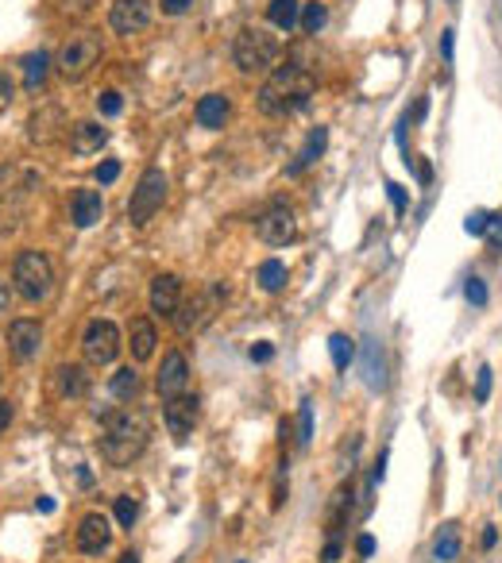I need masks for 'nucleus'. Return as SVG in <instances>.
<instances>
[{"mask_svg":"<svg viewBox=\"0 0 502 563\" xmlns=\"http://www.w3.org/2000/svg\"><path fill=\"white\" fill-rule=\"evenodd\" d=\"M464 298H468L475 309H483V305H487V286H483V278H468V286H464Z\"/></svg>","mask_w":502,"mask_h":563,"instance_id":"nucleus-35","label":"nucleus"},{"mask_svg":"<svg viewBox=\"0 0 502 563\" xmlns=\"http://www.w3.org/2000/svg\"><path fill=\"white\" fill-rule=\"evenodd\" d=\"M104 143H109V132H104L101 124L81 120V124L70 127V151H74V155H97Z\"/></svg>","mask_w":502,"mask_h":563,"instance_id":"nucleus-17","label":"nucleus"},{"mask_svg":"<svg viewBox=\"0 0 502 563\" xmlns=\"http://www.w3.org/2000/svg\"><path fill=\"white\" fill-rule=\"evenodd\" d=\"M190 4H193V0H162V12H167V16H182Z\"/></svg>","mask_w":502,"mask_h":563,"instance_id":"nucleus-40","label":"nucleus"},{"mask_svg":"<svg viewBox=\"0 0 502 563\" xmlns=\"http://www.w3.org/2000/svg\"><path fill=\"white\" fill-rule=\"evenodd\" d=\"M491 213H483V208H475V213H468V220H464V232H468V236H487V232H491Z\"/></svg>","mask_w":502,"mask_h":563,"instance_id":"nucleus-31","label":"nucleus"},{"mask_svg":"<svg viewBox=\"0 0 502 563\" xmlns=\"http://www.w3.org/2000/svg\"><path fill=\"white\" fill-rule=\"evenodd\" d=\"M197 417H202V397L197 394H178L167 402V409H162V420H167V432L174 440L190 437L197 428Z\"/></svg>","mask_w":502,"mask_h":563,"instance_id":"nucleus-10","label":"nucleus"},{"mask_svg":"<svg viewBox=\"0 0 502 563\" xmlns=\"http://www.w3.org/2000/svg\"><path fill=\"white\" fill-rule=\"evenodd\" d=\"M182 305V278L178 274H159L151 282V313L174 316Z\"/></svg>","mask_w":502,"mask_h":563,"instance_id":"nucleus-15","label":"nucleus"},{"mask_svg":"<svg viewBox=\"0 0 502 563\" xmlns=\"http://www.w3.org/2000/svg\"><path fill=\"white\" fill-rule=\"evenodd\" d=\"M109 23H112V31H120V35L144 31L151 23V4L147 0H116L112 12H109Z\"/></svg>","mask_w":502,"mask_h":563,"instance_id":"nucleus-12","label":"nucleus"},{"mask_svg":"<svg viewBox=\"0 0 502 563\" xmlns=\"http://www.w3.org/2000/svg\"><path fill=\"white\" fill-rule=\"evenodd\" d=\"M8 347H12V355L23 359V363L39 355V347H43V328H39V321H12V324H8Z\"/></svg>","mask_w":502,"mask_h":563,"instance_id":"nucleus-13","label":"nucleus"},{"mask_svg":"<svg viewBox=\"0 0 502 563\" xmlns=\"http://www.w3.org/2000/svg\"><path fill=\"white\" fill-rule=\"evenodd\" d=\"M255 232H259V240L267 243V248H286L290 240L298 236V220H294V208L290 205H271L267 213L255 220Z\"/></svg>","mask_w":502,"mask_h":563,"instance_id":"nucleus-9","label":"nucleus"},{"mask_svg":"<svg viewBox=\"0 0 502 563\" xmlns=\"http://www.w3.org/2000/svg\"><path fill=\"white\" fill-rule=\"evenodd\" d=\"M101 62V39L93 31H78L70 35L62 43V51H58V74L66 81H81L89 78V69Z\"/></svg>","mask_w":502,"mask_h":563,"instance_id":"nucleus-5","label":"nucleus"},{"mask_svg":"<svg viewBox=\"0 0 502 563\" xmlns=\"http://www.w3.org/2000/svg\"><path fill=\"white\" fill-rule=\"evenodd\" d=\"M120 563H139V556H136V552H124V556H120Z\"/></svg>","mask_w":502,"mask_h":563,"instance_id":"nucleus-48","label":"nucleus"},{"mask_svg":"<svg viewBox=\"0 0 502 563\" xmlns=\"http://www.w3.org/2000/svg\"><path fill=\"white\" fill-rule=\"evenodd\" d=\"M86 390H89V379H86V371L81 367H58L54 371V394L58 397H86Z\"/></svg>","mask_w":502,"mask_h":563,"instance_id":"nucleus-21","label":"nucleus"},{"mask_svg":"<svg viewBox=\"0 0 502 563\" xmlns=\"http://www.w3.org/2000/svg\"><path fill=\"white\" fill-rule=\"evenodd\" d=\"M136 518H139V502H136L132 494H120V498H116V521H120V529H132Z\"/></svg>","mask_w":502,"mask_h":563,"instance_id":"nucleus-30","label":"nucleus"},{"mask_svg":"<svg viewBox=\"0 0 502 563\" xmlns=\"http://www.w3.org/2000/svg\"><path fill=\"white\" fill-rule=\"evenodd\" d=\"M147 437H151V425L144 409H112V413H104L101 455L112 467H128L144 455Z\"/></svg>","mask_w":502,"mask_h":563,"instance_id":"nucleus-1","label":"nucleus"},{"mask_svg":"<svg viewBox=\"0 0 502 563\" xmlns=\"http://www.w3.org/2000/svg\"><path fill=\"white\" fill-rule=\"evenodd\" d=\"M112 541V529H109V518L104 513H89V518H81L78 525V548L86 556H101L104 548Z\"/></svg>","mask_w":502,"mask_h":563,"instance_id":"nucleus-14","label":"nucleus"},{"mask_svg":"<svg viewBox=\"0 0 502 563\" xmlns=\"http://www.w3.org/2000/svg\"><path fill=\"white\" fill-rule=\"evenodd\" d=\"M329 355H333V367L336 371H348V363L356 359V344L344 332H333L329 336Z\"/></svg>","mask_w":502,"mask_h":563,"instance_id":"nucleus-27","label":"nucleus"},{"mask_svg":"<svg viewBox=\"0 0 502 563\" xmlns=\"http://www.w3.org/2000/svg\"><path fill=\"white\" fill-rule=\"evenodd\" d=\"M128 339H132V359L136 363H147L151 355H155V344H159V336H155V324L151 321H144V316H139V321H132V328H128Z\"/></svg>","mask_w":502,"mask_h":563,"instance_id":"nucleus-19","label":"nucleus"},{"mask_svg":"<svg viewBox=\"0 0 502 563\" xmlns=\"http://www.w3.org/2000/svg\"><path fill=\"white\" fill-rule=\"evenodd\" d=\"M81 351L93 367H109V363L120 355V328L112 321H89L86 336H81Z\"/></svg>","mask_w":502,"mask_h":563,"instance_id":"nucleus-8","label":"nucleus"},{"mask_svg":"<svg viewBox=\"0 0 502 563\" xmlns=\"http://www.w3.org/2000/svg\"><path fill=\"white\" fill-rule=\"evenodd\" d=\"M457 31H440V54H445V66H452V51H457V39H452Z\"/></svg>","mask_w":502,"mask_h":563,"instance_id":"nucleus-38","label":"nucleus"},{"mask_svg":"<svg viewBox=\"0 0 502 563\" xmlns=\"http://www.w3.org/2000/svg\"><path fill=\"white\" fill-rule=\"evenodd\" d=\"M495 541H498V533L487 529V533H483V548H495Z\"/></svg>","mask_w":502,"mask_h":563,"instance_id":"nucleus-47","label":"nucleus"},{"mask_svg":"<svg viewBox=\"0 0 502 563\" xmlns=\"http://www.w3.org/2000/svg\"><path fill=\"white\" fill-rule=\"evenodd\" d=\"M97 109L104 112V116H120V109H124V97L116 89H109V93H101L97 97Z\"/></svg>","mask_w":502,"mask_h":563,"instance_id":"nucleus-34","label":"nucleus"},{"mask_svg":"<svg viewBox=\"0 0 502 563\" xmlns=\"http://www.w3.org/2000/svg\"><path fill=\"white\" fill-rule=\"evenodd\" d=\"M259 286L267 290V293H278L286 286V266L278 263V259H267L263 266H259Z\"/></svg>","mask_w":502,"mask_h":563,"instance_id":"nucleus-28","label":"nucleus"},{"mask_svg":"<svg viewBox=\"0 0 502 563\" xmlns=\"http://www.w3.org/2000/svg\"><path fill=\"white\" fill-rule=\"evenodd\" d=\"M116 178H120V162H116V159H104L101 167H97V182H101V185H112Z\"/></svg>","mask_w":502,"mask_h":563,"instance_id":"nucleus-36","label":"nucleus"},{"mask_svg":"<svg viewBox=\"0 0 502 563\" xmlns=\"http://www.w3.org/2000/svg\"><path fill=\"white\" fill-rule=\"evenodd\" d=\"M225 298H228V290L220 286V282H217V286H209L205 293H193V298H190V301H182V305H178V313L170 316V321H174V328H178L182 336H193V332H202V328H205L209 321H213L217 305L225 301Z\"/></svg>","mask_w":502,"mask_h":563,"instance_id":"nucleus-7","label":"nucleus"},{"mask_svg":"<svg viewBox=\"0 0 502 563\" xmlns=\"http://www.w3.org/2000/svg\"><path fill=\"white\" fill-rule=\"evenodd\" d=\"M185 382H190V363H185L182 351H167V355H162V367L155 374V390L170 402V397H178L185 390Z\"/></svg>","mask_w":502,"mask_h":563,"instance_id":"nucleus-11","label":"nucleus"},{"mask_svg":"<svg viewBox=\"0 0 502 563\" xmlns=\"http://www.w3.org/2000/svg\"><path fill=\"white\" fill-rule=\"evenodd\" d=\"M425 112H429V101L422 97V101H417V109H414V120H422V116H425Z\"/></svg>","mask_w":502,"mask_h":563,"instance_id":"nucleus-46","label":"nucleus"},{"mask_svg":"<svg viewBox=\"0 0 502 563\" xmlns=\"http://www.w3.org/2000/svg\"><path fill=\"white\" fill-rule=\"evenodd\" d=\"M104 216V201L97 190H78L74 193V224L78 228H93Z\"/></svg>","mask_w":502,"mask_h":563,"instance_id":"nucleus-20","label":"nucleus"},{"mask_svg":"<svg viewBox=\"0 0 502 563\" xmlns=\"http://www.w3.org/2000/svg\"><path fill=\"white\" fill-rule=\"evenodd\" d=\"M162 201H167V174H162L159 167L144 170V178H139V185L132 190V201H128V220H132L136 228L151 224V216L162 208Z\"/></svg>","mask_w":502,"mask_h":563,"instance_id":"nucleus-6","label":"nucleus"},{"mask_svg":"<svg viewBox=\"0 0 502 563\" xmlns=\"http://www.w3.org/2000/svg\"><path fill=\"white\" fill-rule=\"evenodd\" d=\"M12 417H16V409H12V402H0V432H4L12 425Z\"/></svg>","mask_w":502,"mask_h":563,"instance_id":"nucleus-42","label":"nucleus"},{"mask_svg":"<svg viewBox=\"0 0 502 563\" xmlns=\"http://www.w3.org/2000/svg\"><path fill=\"white\" fill-rule=\"evenodd\" d=\"M487 397H491V367H487V363H483V367L475 371V402L483 405Z\"/></svg>","mask_w":502,"mask_h":563,"instance_id":"nucleus-33","label":"nucleus"},{"mask_svg":"<svg viewBox=\"0 0 502 563\" xmlns=\"http://www.w3.org/2000/svg\"><path fill=\"white\" fill-rule=\"evenodd\" d=\"M8 305H12V286L0 278V313H8Z\"/></svg>","mask_w":502,"mask_h":563,"instance_id":"nucleus-44","label":"nucleus"},{"mask_svg":"<svg viewBox=\"0 0 502 563\" xmlns=\"http://www.w3.org/2000/svg\"><path fill=\"white\" fill-rule=\"evenodd\" d=\"M313 97V74L306 66H278L259 89V109L267 116H294Z\"/></svg>","mask_w":502,"mask_h":563,"instance_id":"nucleus-2","label":"nucleus"},{"mask_svg":"<svg viewBox=\"0 0 502 563\" xmlns=\"http://www.w3.org/2000/svg\"><path fill=\"white\" fill-rule=\"evenodd\" d=\"M228 112H232V104H228L225 93H205V97L197 101V109H193L197 124H202L205 132H220L225 120H228Z\"/></svg>","mask_w":502,"mask_h":563,"instance_id":"nucleus-16","label":"nucleus"},{"mask_svg":"<svg viewBox=\"0 0 502 563\" xmlns=\"http://www.w3.org/2000/svg\"><path fill=\"white\" fill-rule=\"evenodd\" d=\"M325 147H329V127H313L309 139H306V143H301V151H298V159L286 167V178H298L301 170H309L313 162L325 155Z\"/></svg>","mask_w":502,"mask_h":563,"instance_id":"nucleus-18","label":"nucleus"},{"mask_svg":"<svg viewBox=\"0 0 502 563\" xmlns=\"http://www.w3.org/2000/svg\"><path fill=\"white\" fill-rule=\"evenodd\" d=\"M232 58L243 74H263V69L275 66L278 58V43L259 28H243L236 39H232Z\"/></svg>","mask_w":502,"mask_h":563,"instance_id":"nucleus-4","label":"nucleus"},{"mask_svg":"<svg viewBox=\"0 0 502 563\" xmlns=\"http://www.w3.org/2000/svg\"><path fill=\"white\" fill-rule=\"evenodd\" d=\"M271 355H275L271 344H255L251 347V363H271Z\"/></svg>","mask_w":502,"mask_h":563,"instance_id":"nucleus-41","label":"nucleus"},{"mask_svg":"<svg viewBox=\"0 0 502 563\" xmlns=\"http://www.w3.org/2000/svg\"><path fill=\"white\" fill-rule=\"evenodd\" d=\"M309 440H313V405L301 402V405H298V444L306 448Z\"/></svg>","mask_w":502,"mask_h":563,"instance_id":"nucleus-32","label":"nucleus"},{"mask_svg":"<svg viewBox=\"0 0 502 563\" xmlns=\"http://www.w3.org/2000/svg\"><path fill=\"white\" fill-rule=\"evenodd\" d=\"M356 552H359V556H371V552H375V536H359V541H356Z\"/></svg>","mask_w":502,"mask_h":563,"instance_id":"nucleus-43","label":"nucleus"},{"mask_svg":"<svg viewBox=\"0 0 502 563\" xmlns=\"http://www.w3.org/2000/svg\"><path fill=\"white\" fill-rule=\"evenodd\" d=\"M433 556L440 559V563H452L460 556V529L457 525H440V533H437V541H433Z\"/></svg>","mask_w":502,"mask_h":563,"instance_id":"nucleus-25","label":"nucleus"},{"mask_svg":"<svg viewBox=\"0 0 502 563\" xmlns=\"http://www.w3.org/2000/svg\"><path fill=\"white\" fill-rule=\"evenodd\" d=\"M387 193H391L394 213H406V205H410V201H406V190H402V185H399V182H387Z\"/></svg>","mask_w":502,"mask_h":563,"instance_id":"nucleus-37","label":"nucleus"},{"mask_svg":"<svg viewBox=\"0 0 502 563\" xmlns=\"http://www.w3.org/2000/svg\"><path fill=\"white\" fill-rule=\"evenodd\" d=\"M112 397H120V402H136L139 397V374L132 367H120L112 374Z\"/></svg>","mask_w":502,"mask_h":563,"instance_id":"nucleus-26","label":"nucleus"},{"mask_svg":"<svg viewBox=\"0 0 502 563\" xmlns=\"http://www.w3.org/2000/svg\"><path fill=\"white\" fill-rule=\"evenodd\" d=\"M46 69H51V54L46 51H31L28 58H23V89H43L46 81Z\"/></svg>","mask_w":502,"mask_h":563,"instance_id":"nucleus-22","label":"nucleus"},{"mask_svg":"<svg viewBox=\"0 0 502 563\" xmlns=\"http://www.w3.org/2000/svg\"><path fill=\"white\" fill-rule=\"evenodd\" d=\"M240 563H243V559H240Z\"/></svg>","mask_w":502,"mask_h":563,"instance_id":"nucleus-49","label":"nucleus"},{"mask_svg":"<svg viewBox=\"0 0 502 563\" xmlns=\"http://www.w3.org/2000/svg\"><path fill=\"white\" fill-rule=\"evenodd\" d=\"M12 286H16L28 301H46L54 290V266L43 251H20L16 266H12Z\"/></svg>","mask_w":502,"mask_h":563,"instance_id":"nucleus-3","label":"nucleus"},{"mask_svg":"<svg viewBox=\"0 0 502 563\" xmlns=\"http://www.w3.org/2000/svg\"><path fill=\"white\" fill-rule=\"evenodd\" d=\"M414 170H417V182H422V185L433 182V167H429L425 159H414Z\"/></svg>","mask_w":502,"mask_h":563,"instance_id":"nucleus-39","label":"nucleus"},{"mask_svg":"<svg viewBox=\"0 0 502 563\" xmlns=\"http://www.w3.org/2000/svg\"><path fill=\"white\" fill-rule=\"evenodd\" d=\"M364 382H367V390H383V347H379V339H367L364 344Z\"/></svg>","mask_w":502,"mask_h":563,"instance_id":"nucleus-23","label":"nucleus"},{"mask_svg":"<svg viewBox=\"0 0 502 563\" xmlns=\"http://www.w3.org/2000/svg\"><path fill=\"white\" fill-rule=\"evenodd\" d=\"M267 20H271L275 28L290 31L294 23H301V4L298 0H271V4H267Z\"/></svg>","mask_w":502,"mask_h":563,"instance_id":"nucleus-24","label":"nucleus"},{"mask_svg":"<svg viewBox=\"0 0 502 563\" xmlns=\"http://www.w3.org/2000/svg\"><path fill=\"white\" fill-rule=\"evenodd\" d=\"M0 97H4V101H12V81H8L4 74H0Z\"/></svg>","mask_w":502,"mask_h":563,"instance_id":"nucleus-45","label":"nucleus"},{"mask_svg":"<svg viewBox=\"0 0 502 563\" xmlns=\"http://www.w3.org/2000/svg\"><path fill=\"white\" fill-rule=\"evenodd\" d=\"M325 23H329V8H325L321 0L306 4V12H301V31H306V35H317Z\"/></svg>","mask_w":502,"mask_h":563,"instance_id":"nucleus-29","label":"nucleus"}]
</instances>
